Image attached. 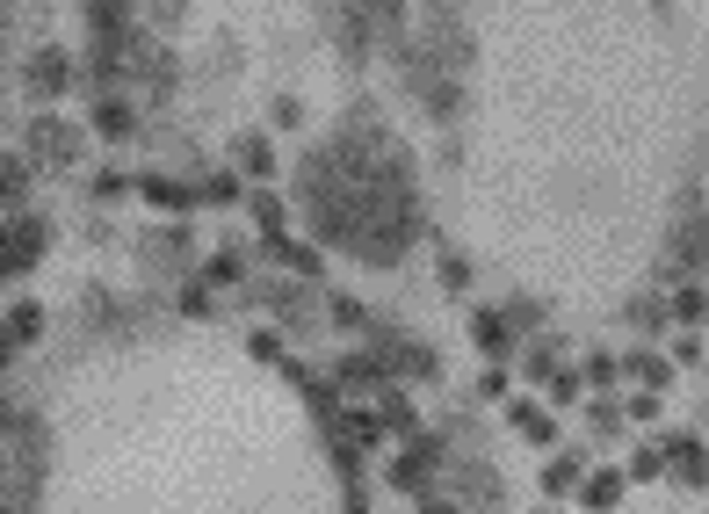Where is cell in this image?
<instances>
[{
  "label": "cell",
  "mask_w": 709,
  "mask_h": 514,
  "mask_svg": "<svg viewBox=\"0 0 709 514\" xmlns=\"http://www.w3.org/2000/svg\"><path fill=\"white\" fill-rule=\"evenodd\" d=\"M22 80H29V95H66V80H73V58L66 51H29V66H22Z\"/></svg>",
  "instance_id": "4"
},
{
  "label": "cell",
  "mask_w": 709,
  "mask_h": 514,
  "mask_svg": "<svg viewBox=\"0 0 709 514\" xmlns=\"http://www.w3.org/2000/svg\"><path fill=\"white\" fill-rule=\"evenodd\" d=\"M471 341H478V348H485V355H507V341H514V319H507V312H492V305H485V312H478V319H471Z\"/></svg>",
  "instance_id": "11"
},
{
  "label": "cell",
  "mask_w": 709,
  "mask_h": 514,
  "mask_svg": "<svg viewBox=\"0 0 709 514\" xmlns=\"http://www.w3.org/2000/svg\"><path fill=\"white\" fill-rule=\"evenodd\" d=\"M138 196H145L152 210H167V218H181L189 203H203L196 189H181V181H167V174H138Z\"/></svg>",
  "instance_id": "7"
},
{
  "label": "cell",
  "mask_w": 709,
  "mask_h": 514,
  "mask_svg": "<svg viewBox=\"0 0 709 514\" xmlns=\"http://www.w3.org/2000/svg\"><path fill=\"white\" fill-rule=\"evenodd\" d=\"M268 254L283 261V268H290L297 283H319V276H326V261H319V247H304V239H290V232H275V239H268Z\"/></svg>",
  "instance_id": "5"
},
{
  "label": "cell",
  "mask_w": 709,
  "mask_h": 514,
  "mask_svg": "<svg viewBox=\"0 0 709 514\" xmlns=\"http://www.w3.org/2000/svg\"><path fill=\"white\" fill-rule=\"evenodd\" d=\"M702 290H681V297H673V319H681V326H702Z\"/></svg>",
  "instance_id": "20"
},
{
  "label": "cell",
  "mask_w": 709,
  "mask_h": 514,
  "mask_svg": "<svg viewBox=\"0 0 709 514\" xmlns=\"http://www.w3.org/2000/svg\"><path fill=\"white\" fill-rule=\"evenodd\" d=\"M80 145H87V131L66 124V116H29V153L37 160H73Z\"/></svg>",
  "instance_id": "2"
},
{
  "label": "cell",
  "mask_w": 709,
  "mask_h": 514,
  "mask_svg": "<svg viewBox=\"0 0 709 514\" xmlns=\"http://www.w3.org/2000/svg\"><path fill=\"white\" fill-rule=\"evenodd\" d=\"M326 312H333V326H348V334H355V326H369V312L355 305V297H326Z\"/></svg>",
  "instance_id": "19"
},
{
  "label": "cell",
  "mask_w": 709,
  "mask_h": 514,
  "mask_svg": "<svg viewBox=\"0 0 709 514\" xmlns=\"http://www.w3.org/2000/svg\"><path fill=\"white\" fill-rule=\"evenodd\" d=\"M210 312H218V290H210L203 276H196V283H181V319H210Z\"/></svg>",
  "instance_id": "15"
},
{
  "label": "cell",
  "mask_w": 709,
  "mask_h": 514,
  "mask_svg": "<svg viewBox=\"0 0 709 514\" xmlns=\"http://www.w3.org/2000/svg\"><path fill=\"white\" fill-rule=\"evenodd\" d=\"M44 218H29V210H8V261H0V268H8V276H22V268H37L44 261Z\"/></svg>",
  "instance_id": "1"
},
{
  "label": "cell",
  "mask_w": 709,
  "mask_h": 514,
  "mask_svg": "<svg viewBox=\"0 0 709 514\" xmlns=\"http://www.w3.org/2000/svg\"><path fill=\"white\" fill-rule=\"evenodd\" d=\"M341 428H348L355 449H384V428H391V420H384L377 406H355V413H341Z\"/></svg>",
  "instance_id": "10"
},
{
  "label": "cell",
  "mask_w": 709,
  "mask_h": 514,
  "mask_svg": "<svg viewBox=\"0 0 709 514\" xmlns=\"http://www.w3.org/2000/svg\"><path fill=\"white\" fill-rule=\"evenodd\" d=\"M239 276H246V261H239V247H218V254L203 261V283H210V290H225V283H239Z\"/></svg>",
  "instance_id": "13"
},
{
  "label": "cell",
  "mask_w": 709,
  "mask_h": 514,
  "mask_svg": "<svg viewBox=\"0 0 709 514\" xmlns=\"http://www.w3.org/2000/svg\"><path fill=\"white\" fill-rule=\"evenodd\" d=\"M442 283L464 290V283H471V261H464V254H442Z\"/></svg>",
  "instance_id": "23"
},
{
  "label": "cell",
  "mask_w": 709,
  "mask_h": 514,
  "mask_svg": "<svg viewBox=\"0 0 709 514\" xmlns=\"http://www.w3.org/2000/svg\"><path fill=\"white\" fill-rule=\"evenodd\" d=\"M435 464H442V442H435V435H413V449L391 464V486H406V493H413V486H420V478L435 471Z\"/></svg>",
  "instance_id": "6"
},
{
  "label": "cell",
  "mask_w": 709,
  "mask_h": 514,
  "mask_svg": "<svg viewBox=\"0 0 709 514\" xmlns=\"http://www.w3.org/2000/svg\"><path fill=\"white\" fill-rule=\"evenodd\" d=\"M239 167L254 174V181H268V174H275V145H268L261 131H246V138H239Z\"/></svg>",
  "instance_id": "12"
},
{
  "label": "cell",
  "mask_w": 709,
  "mask_h": 514,
  "mask_svg": "<svg viewBox=\"0 0 709 514\" xmlns=\"http://www.w3.org/2000/svg\"><path fill=\"white\" fill-rule=\"evenodd\" d=\"M246 355H254V362H275V355H283V341H275V334H261V326H254V334H246Z\"/></svg>",
  "instance_id": "21"
},
{
  "label": "cell",
  "mask_w": 709,
  "mask_h": 514,
  "mask_svg": "<svg viewBox=\"0 0 709 514\" xmlns=\"http://www.w3.org/2000/svg\"><path fill=\"white\" fill-rule=\"evenodd\" d=\"M579 500H587V507H615V500H623V471H594Z\"/></svg>",
  "instance_id": "16"
},
{
  "label": "cell",
  "mask_w": 709,
  "mask_h": 514,
  "mask_svg": "<svg viewBox=\"0 0 709 514\" xmlns=\"http://www.w3.org/2000/svg\"><path fill=\"white\" fill-rule=\"evenodd\" d=\"M22 189H29V167H22V153L8 160V210H22Z\"/></svg>",
  "instance_id": "22"
},
{
  "label": "cell",
  "mask_w": 709,
  "mask_h": 514,
  "mask_svg": "<svg viewBox=\"0 0 709 514\" xmlns=\"http://www.w3.org/2000/svg\"><path fill=\"white\" fill-rule=\"evenodd\" d=\"M196 196H203L210 210H225V203H239V174H210V181H203Z\"/></svg>",
  "instance_id": "17"
},
{
  "label": "cell",
  "mask_w": 709,
  "mask_h": 514,
  "mask_svg": "<svg viewBox=\"0 0 709 514\" xmlns=\"http://www.w3.org/2000/svg\"><path fill=\"white\" fill-rule=\"evenodd\" d=\"M246 210H254V225H261V239H275V232H283V196H268V189H254V196H246Z\"/></svg>",
  "instance_id": "14"
},
{
  "label": "cell",
  "mask_w": 709,
  "mask_h": 514,
  "mask_svg": "<svg viewBox=\"0 0 709 514\" xmlns=\"http://www.w3.org/2000/svg\"><path fill=\"white\" fill-rule=\"evenodd\" d=\"M37 334H44V305H37V297H15V305H8V355L22 341H37Z\"/></svg>",
  "instance_id": "9"
},
{
  "label": "cell",
  "mask_w": 709,
  "mask_h": 514,
  "mask_svg": "<svg viewBox=\"0 0 709 514\" xmlns=\"http://www.w3.org/2000/svg\"><path fill=\"white\" fill-rule=\"evenodd\" d=\"M514 428L529 435V442H550V413L543 406H514Z\"/></svg>",
  "instance_id": "18"
},
{
  "label": "cell",
  "mask_w": 709,
  "mask_h": 514,
  "mask_svg": "<svg viewBox=\"0 0 709 514\" xmlns=\"http://www.w3.org/2000/svg\"><path fill=\"white\" fill-rule=\"evenodd\" d=\"M87 124H95L102 138H131V131H138V116H131V102H116V95H102L95 109H87Z\"/></svg>",
  "instance_id": "8"
},
{
  "label": "cell",
  "mask_w": 709,
  "mask_h": 514,
  "mask_svg": "<svg viewBox=\"0 0 709 514\" xmlns=\"http://www.w3.org/2000/svg\"><path fill=\"white\" fill-rule=\"evenodd\" d=\"M333 377H341L348 391H384L391 384V362H384V348H355V355L333 362Z\"/></svg>",
  "instance_id": "3"
}]
</instances>
